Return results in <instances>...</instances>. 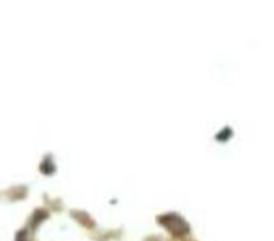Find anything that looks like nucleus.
<instances>
[{"label":"nucleus","instance_id":"1","mask_svg":"<svg viewBox=\"0 0 274 241\" xmlns=\"http://www.w3.org/2000/svg\"><path fill=\"white\" fill-rule=\"evenodd\" d=\"M159 221H161V224L164 225V226H166V228L175 236H182L189 232V225H187V222H186L182 217L177 216L175 213L161 216V217H159Z\"/></svg>","mask_w":274,"mask_h":241}]
</instances>
